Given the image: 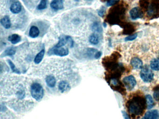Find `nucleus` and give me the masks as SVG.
Wrapping results in <instances>:
<instances>
[{
	"instance_id": "nucleus-24",
	"label": "nucleus",
	"mask_w": 159,
	"mask_h": 119,
	"mask_svg": "<svg viewBox=\"0 0 159 119\" xmlns=\"http://www.w3.org/2000/svg\"><path fill=\"white\" fill-rule=\"evenodd\" d=\"M146 100H147V108L148 109L152 108L155 105L153 99L152 97L150 95H146Z\"/></svg>"
},
{
	"instance_id": "nucleus-25",
	"label": "nucleus",
	"mask_w": 159,
	"mask_h": 119,
	"mask_svg": "<svg viewBox=\"0 0 159 119\" xmlns=\"http://www.w3.org/2000/svg\"><path fill=\"white\" fill-rule=\"evenodd\" d=\"M8 62L10 66V68H11V70L14 73L18 74H20V71L16 68L15 66V65L13 63V62H12L10 60H8Z\"/></svg>"
},
{
	"instance_id": "nucleus-35",
	"label": "nucleus",
	"mask_w": 159,
	"mask_h": 119,
	"mask_svg": "<svg viewBox=\"0 0 159 119\" xmlns=\"http://www.w3.org/2000/svg\"><path fill=\"white\" fill-rule=\"evenodd\" d=\"M87 1H91V0H87Z\"/></svg>"
},
{
	"instance_id": "nucleus-5",
	"label": "nucleus",
	"mask_w": 159,
	"mask_h": 119,
	"mask_svg": "<svg viewBox=\"0 0 159 119\" xmlns=\"http://www.w3.org/2000/svg\"><path fill=\"white\" fill-rule=\"evenodd\" d=\"M140 76L144 82H150L153 80L154 75L148 66L145 65L142 68Z\"/></svg>"
},
{
	"instance_id": "nucleus-28",
	"label": "nucleus",
	"mask_w": 159,
	"mask_h": 119,
	"mask_svg": "<svg viewBox=\"0 0 159 119\" xmlns=\"http://www.w3.org/2000/svg\"><path fill=\"white\" fill-rule=\"evenodd\" d=\"M17 95L19 99H23L25 97V91L22 87H21L17 92Z\"/></svg>"
},
{
	"instance_id": "nucleus-4",
	"label": "nucleus",
	"mask_w": 159,
	"mask_h": 119,
	"mask_svg": "<svg viewBox=\"0 0 159 119\" xmlns=\"http://www.w3.org/2000/svg\"><path fill=\"white\" fill-rule=\"evenodd\" d=\"M31 92L32 97L36 101H41L44 97V89L39 83H34L32 84Z\"/></svg>"
},
{
	"instance_id": "nucleus-19",
	"label": "nucleus",
	"mask_w": 159,
	"mask_h": 119,
	"mask_svg": "<svg viewBox=\"0 0 159 119\" xmlns=\"http://www.w3.org/2000/svg\"><path fill=\"white\" fill-rule=\"evenodd\" d=\"M68 43V36H62L59 38V41L55 47L61 48L64 46Z\"/></svg>"
},
{
	"instance_id": "nucleus-26",
	"label": "nucleus",
	"mask_w": 159,
	"mask_h": 119,
	"mask_svg": "<svg viewBox=\"0 0 159 119\" xmlns=\"http://www.w3.org/2000/svg\"><path fill=\"white\" fill-rule=\"evenodd\" d=\"M47 0H41L39 4L37 6L38 10H43L47 8Z\"/></svg>"
},
{
	"instance_id": "nucleus-30",
	"label": "nucleus",
	"mask_w": 159,
	"mask_h": 119,
	"mask_svg": "<svg viewBox=\"0 0 159 119\" xmlns=\"http://www.w3.org/2000/svg\"><path fill=\"white\" fill-rule=\"evenodd\" d=\"M119 0H109L107 2L106 5L108 7L115 5L119 2Z\"/></svg>"
},
{
	"instance_id": "nucleus-33",
	"label": "nucleus",
	"mask_w": 159,
	"mask_h": 119,
	"mask_svg": "<svg viewBox=\"0 0 159 119\" xmlns=\"http://www.w3.org/2000/svg\"><path fill=\"white\" fill-rule=\"evenodd\" d=\"M102 55V53L100 51H98L97 53H96V55H95V57H94V58L96 59H98V58H100V57H101V56Z\"/></svg>"
},
{
	"instance_id": "nucleus-7",
	"label": "nucleus",
	"mask_w": 159,
	"mask_h": 119,
	"mask_svg": "<svg viewBox=\"0 0 159 119\" xmlns=\"http://www.w3.org/2000/svg\"><path fill=\"white\" fill-rule=\"evenodd\" d=\"M123 83L126 89L128 90H131L134 88L136 84V81L135 78L132 76L125 77L123 80Z\"/></svg>"
},
{
	"instance_id": "nucleus-31",
	"label": "nucleus",
	"mask_w": 159,
	"mask_h": 119,
	"mask_svg": "<svg viewBox=\"0 0 159 119\" xmlns=\"http://www.w3.org/2000/svg\"><path fill=\"white\" fill-rule=\"evenodd\" d=\"M137 37V34H135L133 35H130L128 37H126L125 38V40L126 41H131V40H134Z\"/></svg>"
},
{
	"instance_id": "nucleus-14",
	"label": "nucleus",
	"mask_w": 159,
	"mask_h": 119,
	"mask_svg": "<svg viewBox=\"0 0 159 119\" xmlns=\"http://www.w3.org/2000/svg\"><path fill=\"white\" fill-rule=\"evenodd\" d=\"M131 65L135 69H140L142 68L143 63L138 58H133L131 62Z\"/></svg>"
},
{
	"instance_id": "nucleus-17",
	"label": "nucleus",
	"mask_w": 159,
	"mask_h": 119,
	"mask_svg": "<svg viewBox=\"0 0 159 119\" xmlns=\"http://www.w3.org/2000/svg\"><path fill=\"white\" fill-rule=\"evenodd\" d=\"M8 40L9 42H11V43L15 44L21 41V37L18 34H13L9 36Z\"/></svg>"
},
{
	"instance_id": "nucleus-6",
	"label": "nucleus",
	"mask_w": 159,
	"mask_h": 119,
	"mask_svg": "<svg viewBox=\"0 0 159 119\" xmlns=\"http://www.w3.org/2000/svg\"><path fill=\"white\" fill-rule=\"evenodd\" d=\"M69 50L66 48H63L62 47L61 48H57L54 47L52 49L50 50L48 53L50 55H55L59 56H67L69 54Z\"/></svg>"
},
{
	"instance_id": "nucleus-34",
	"label": "nucleus",
	"mask_w": 159,
	"mask_h": 119,
	"mask_svg": "<svg viewBox=\"0 0 159 119\" xmlns=\"http://www.w3.org/2000/svg\"><path fill=\"white\" fill-rule=\"evenodd\" d=\"M75 1H79V0H75Z\"/></svg>"
},
{
	"instance_id": "nucleus-9",
	"label": "nucleus",
	"mask_w": 159,
	"mask_h": 119,
	"mask_svg": "<svg viewBox=\"0 0 159 119\" xmlns=\"http://www.w3.org/2000/svg\"><path fill=\"white\" fill-rule=\"evenodd\" d=\"M50 7L55 10H61L63 8V0H53Z\"/></svg>"
},
{
	"instance_id": "nucleus-15",
	"label": "nucleus",
	"mask_w": 159,
	"mask_h": 119,
	"mask_svg": "<svg viewBox=\"0 0 159 119\" xmlns=\"http://www.w3.org/2000/svg\"><path fill=\"white\" fill-rule=\"evenodd\" d=\"M45 81H46V83L47 84V86L48 87H49L52 88V87H55V86H56V78L53 76L50 75V76H48L46 78Z\"/></svg>"
},
{
	"instance_id": "nucleus-3",
	"label": "nucleus",
	"mask_w": 159,
	"mask_h": 119,
	"mask_svg": "<svg viewBox=\"0 0 159 119\" xmlns=\"http://www.w3.org/2000/svg\"><path fill=\"white\" fill-rule=\"evenodd\" d=\"M147 14L151 19L159 17V0H150L147 9Z\"/></svg>"
},
{
	"instance_id": "nucleus-8",
	"label": "nucleus",
	"mask_w": 159,
	"mask_h": 119,
	"mask_svg": "<svg viewBox=\"0 0 159 119\" xmlns=\"http://www.w3.org/2000/svg\"><path fill=\"white\" fill-rule=\"evenodd\" d=\"M130 15L133 20H136L137 19L141 18L144 13L141 9L139 7H134L130 11Z\"/></svg>"
},
{
	"instance_id": "nucleus-2",
	"label": "nucleus",
	"mask_w": 159,
	"mask_h": 119,
	"mask_svg": "<svg viewBox=\"0 0 159 119\" xmlns=\"http://www.w3.org/2000/svg\"><path fill=\"white\" fill-rule=\"evenodd\" d=\"M145 107V102L143 100L139 98H135L131 101L129 105V109L131 114L133 115H141L143 112Z\"/></svg>"
},
{
	"instance_id": "nucleus-20",
	"label": "nucleus",
	"mask_w": 159,
	"mask_h": 119,
	"mask_svg": "<svg viewBox=\"0 0 159 119\" xmlns=\"http://www.w3.org/2000/svg\"><path fill=\"white\" fill-rule=\"evenodd\" d=\"M150 67L152 70L155 71L159 70V59H154L151 61Z\"/></svg>"
},
{
	"instance_id": "nucleus-1",
	"label": "nucleus",
	"mask_w": 159,
	"mask_h": 119,
	"mask_svg": "<svg viewBox=\"0 0 159 119\" xmlns=\"http://www.w3.org/2000/svg\"><path fill=\"white\" fill-rule=\"evenodd\" d=\"M126 6L125 4L118 2L110 10L108 15V21L112 24H118L123 20L125 14Z\"/></svg>"
},
{
	"instance_id": "nucleus-22",
	"label": "nucleus",
	"mask_w": 159,
	"mask_h": 119,
	"mask_svg": "<svg viewBox=\"0 0 159 119\" xmlns=\"http://www.w3.org/2000/svg\"><path fill=\"white\" fill-rule=\"evenodd\" d=\"M149 3H150V1L149 0H139V6L143 10L147 11Z\"/></svg>"
},
{
	"instance_id": "nucleus-18",
	"label": "nucleus",
	"mask_w": 159,
	"mask_h": 119,
	"mask_svg": "<svg viewBox=\"0 0 159 119\" xmlns=\"http://www.w3.org/2000/svg\"><path fill=\"white\" fill-rule=\"evenodd\" d=\"M44 54V49H42L41 51H40V52L38 53L34 59V62L36 64L40 63L43 60Z\"/></svg>"
},
{
	"instance_id": "nucleus-23",
	"label": "nucleus",
	"mask_w": 159,
	"mask_h": 119,
	"mask_svg": "<svg viewBox=\"0 0 159 119\" xmlns=\"http://www.w3.org/2000/svg\"><path fill=\"white\" fill-rule=\"evenodd\" d=\"M99 37L97 34H92L89 38V42L93 45H97L99 43Z\"/></svg>"
},
{
	"instance_id": "nucleus-10",
	"label": "nucleus",
	"mask_w": 159,
	"mask_h": 119,
	"mask_svg": "<svg viewBox=\"0 0 159 119\" xmlns=\"http://www.w3.org/2000/svg\"><path fill=\"white\" fill-rule=\"evenodd\" d=\"M22 7L21 3L19 1L14 2L12 4L10 7V10L12 13L18 14L22 10Z\"/></svg>"
},
{
	"instance_id": "nucleus-13",
	"label": "nucleus",
	"mask_w": 159,
	"mask_h": 119,
	"mask_svg": "<svg viewBox=\"0 0 159 119\" xmlns=\"http://www.w3.org/2000/svg\"><path fill=\"white\" fill-rule=\"evenodd\" d=\"M1 23L6 29H9L11 27V23L10 18L7 15H5L1 20Z\"/></svg>"
},
{
	"instance_id": "nucleus-16",
	"label": "nucleus",
	"mask_w": 159,
	"mask_h": 119,
	"mask_svg": "<svg viewBox=\"0 0 159 119\" xmlns=\"http://www.w3.org/2000/svg\"><path fill=\"white\" fill-rule=\"evenodd\" d=\"M70 89V85L66 81H61L58 84V89L62 93Z\"/></svg>"
},
{
	"instance_id": "nucleus-21",
	"label": "nucleus",
	"mask_w": 159,
	"mask_h": 119,
	"mask_svg": "<svg viewBox=\"0 0 159 119\" xmlns=\"http://www.w3.org/2000/svg\"><path fill=\"white\" fill-rule=\"evenodd\" d=\"M16 50L14 47H9L6 49L3 53V56H13L15 54Z\"/></svg>"
},
{
	"instance_id": "nucleus-29",
	"label": "nucleus",
	"mask_w": 159,
	"mask_h": 119,
	"mask_svg": "<svg viewBox=\"0 0 159 119\" xmlns=\"http://www.w3.org/2000/svg\"><path fill=\"white\" fill-rule=\"evenodd\" d=\"M92 29H93V30L95 32H100L102 31L101 27L100 26L99 23H98V22H95L93 24Z\"/></svg>"
},
{
	"instance_id": "nucleus-12",
	"label": "nucleus",
	"mask_w": 159,
	"mask_h": 119,
	"mask_svg": "<svg viewBox=\"0 0 159 119\" xmlns=\"http://www.w3.org/2000/svg\"><path fill=\"white\" fill-rule=\"evenodd\" d=\"M40 30L38 27L35 26H32L29 31V36L32 38H35L39 35Z\"/></svg>"
},
{
	"instance_id": "nucleus-27",
	"label": "nucleus",
	"mask_w": 159,
	"mask_h": 119,
	"mask_svg": "<svg viewBox=\"0 0 159 119\" xmlns=\"http://www.w3.org/2000/svg\"><path fill=\"white\" fill-rule=\"evenodd\" d=\"M98 51L97 49H94V48H90L88 49L87 50V55L90 57H95V55H96V53Z\"/></svg>"
},
{
	"instance_id": "nucleus-11",
	"label": "nucleus",
	"mask_w": 159,
	"mask_h": 119,
	"mask_svg": "<svg viewBox=\"0 0 159 119\" xmlns=\"http://www.w3.org/2000/svg\"><path fill=\"white\" fill-rule=\"evenodd\" d=\"M159 118V114L158 111L156 110H152L146 113L144 119H158Z\"/></svg>"
},
{
	"instance_id": "nucleus-32",
	"label": "nucleus",
	"mask_w": 159,
	"mask_h": 119,
	"mask_svg": "<svg viewBox=\"0 0 159 119\" xmlns=\"http://www.w3.org/2000/svg\"><path fill=\"white\" fill-rule=\"evenodd\" d=\"M105 12H106V8L104 7H102L98 10V14L100 17H103L105 14Z\"/></svg>"
}]
</instances>
